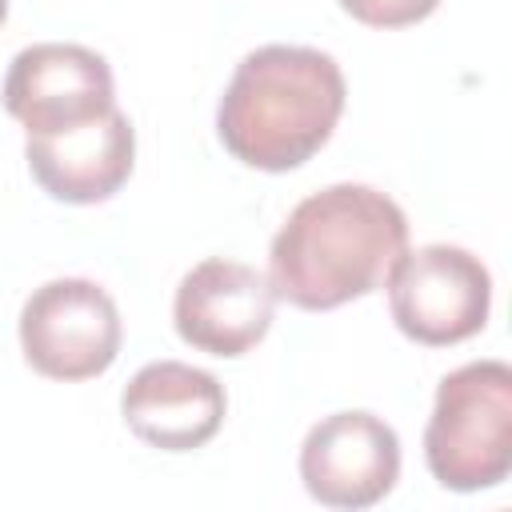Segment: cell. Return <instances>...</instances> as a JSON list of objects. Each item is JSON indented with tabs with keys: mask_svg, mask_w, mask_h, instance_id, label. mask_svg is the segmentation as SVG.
I'll return each mask as SVG.
<instances>
[{
	"mask_svg": "<svg viewBox=\"0 0 512 512\" xmlns=\"http://www.w3.org/2000/svg\"><path fill=\"white\" fill-rule=\"evenodd\" d=\"M4 108L24 124L28 136L64 132L100 120L116 108L112 68L84 44H28L12 56L4 76Z\"/></svg>",
	"mask_w": 512,
	"mask_h": 512,
	"instance_id": "6",
	"label": "cell"
},
{
	"mask_svg": "<svg viewBox=\"0 0 512 512\" xmlns=\"http://www.w3.org/2000/svg\"><path fill=\"white\" fill-rule=\"evenodd\" d=\"M4 16H8V0H0V24H4Z\"/></svg>",
	"mask_w": 512,
	"mask_h": 512,
	"instance_id": "12",
	"label": "cell"
},
{
	"mask_svg": "<svg viewBox=\"0 0 512 512\" xmlns=\"http://www.w3.org/2000/svg\"><path fill=\"white\" fill-rule=\"evenodd\" d=\"M300 480L324 508H372L400 480V436L376 412H332L300 444Z\"/></svg>",
	"mask_w": 512,
	"mask_h": 512,
	"instance_id": "7",
	"label": "cell"
},
{
	"mask_svg": "<svg viewBox=\"0 0 512 512\" xmlns=\"http://www.w3.org/2000/svg\"><path fill=\"white\" fill-rule=\"evenodd\" d=\"M124 324L116 300L84 276L40 284L20 308L24 360L48 380H92L120 356Z\"/></svg>",
	"mask_w": 512,
	"mask_h": 512,
	"instance_id": "5",
	"label": "cell"
},
{
	"mask_svg": "<svg viewBox=\"0 0 512 512\" xmlns=\"http://www.w3.org/2000/svg\"><path fill=\"white\" fill-rule=\"evenodd\" d=\"M408 248L404 208L372 184H328L304 196L268 248L276 300L332 312L376 292Z\"/></svg>",
	"mask_w": 512,
	"mask_h": 512,
	"instance_id": "1",
	"label": "cell"
},
{
	"mask_svg": "<svg viewBox=\"0 0 512 512\" xmlns=\"http://www.w3.org/2000/svg\"><path fill=\"white\" fill-rule=\"evenodd\" d=\"M276 316V292L264 272L240 260H200L184 272L176 300H172V324L180 340L208 356H244L256 348Z\"/></svg>",
	"mask_w": 512,
	"mask_h": 512,
	"instance_id": "8",
	"label": "cell"
},
{
	"mask_svg": "<svg viewBox=\"0 0 512 512\" xmlns=\"http://www.w3.org/2000/svg\"><path fill=\"white\" fill-rule=\"evenodd\" d=\"M428 472L452 492L496 488L512 472V368L472 360L448 372L424 428Z\"/></svg>",
	"mask_w": 512,
	"mask_h": 512,
	"instance_id": "3",
	"label": "cell"
},
{
	"mask_svg": "<svg viewBox=\"0 0 512 512\" xmlns=\"http://www.w3.org/2000/svg\"><path fill=\"white\" fill-rule=\"evenodd\" d=\"M228 412L224 384L192 368L184 360H152L144 364L124 396H120V416L136 440L160 452H192L204 448Z\"/></svg>",
	"mask_w": 512,
	"mask_h": 512,
	"instance_id": "9",
	"label": "cell"
},
{
	"mask_svg": "<svg viewBox=\"0 0 512 512\" xmlns=\"http://www.w3.org/2000/svg\"><path fill=\"white\" fill-rule=\"evenodd\" d=\"M344 100L348 84L328 52L264 44L236 64L216 108V132L240 164L288 172L328 144Z\"/></svg>",
	"mask_w": 512,
	"mask_h": 512,
	"instance_id": "2",
	"label": "cell"
},
{
	"mask_svg": "<svg viewBox=\"0 0 512 512\" xmlns=\"http://www.w3.org/2000/svg\"><path fill=\"white\" fill-rule=\"evenodd\" d=\"M384 284L396 328L424 348L460 344L488 324L492 276L480 256L460 244H424L416 252L404 248Z\"/></svg>",
	"mask_w": 512,
	"mask_h": 512,
	"instance_id": "4",
	"label": "cell"
},
{
	"mask_svg": "<svg viewBox=\"0 0 512 512\" xmlns=\"http://www.w3.org/2000/svg\"><path fill=\"white\" fill-rule=\"evenodd\" d=\"M340 8L368 28H408L440 8V0H340Z\"/></svg>",
	"mask_w": 512,
	"mask_h": 512,
	"instance_id": "11",
	"label": "cell"
},
{
	"mask_svg": "<svg viewBox=\"0 0 512 512\" xmlns=\"http://www.w3.org/2000/svg\"><path fill=\"white\" fill-rule=\"evenodd\" d=\"M32 180L64 204H100L124 188L136 164V128L112 108L100 120L24 140Z\"/></svg>",
	"mask_w": 512,
	"mask_h": 512,
	"instance_id": "10",
	"label": "cell"
}]
</instances>
